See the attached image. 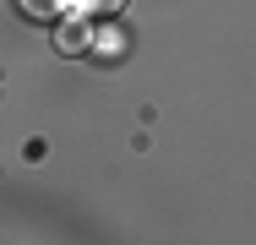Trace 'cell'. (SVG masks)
<instances>
[{"label": "cell", "instance_id": "1", "mask_svg": "<svg viewBox=\"0 0 256 245\" xmlns=\"http://www.w3.org/2000/svg\"><path fill=\"white\" fill-rule=\"evenodd\" d=\"M54 44L66 49V54H82V49H93V16H76V22H60Z\"/></svg>", "mask_w": 256, "mask_h": 245}, {"label": "cell", "instance_id": "2", "mask_svg": "<svg viewBox=\"0 0 256 245\" xmlns=\"http://www.w3.org/2000/svg\"><path fill=\"white\" fill-rule=\"evenodd\" d=\"M16 6H22V11H28V16H33V22H54V16H60V6H66V0H16Z\"/></svg>", "mask_w": 256, "mask_h": 245}, {"label": "cell", "instance_id": "3", "mask_svg": "<svg viewBox=\"0 0 256 245\" xmlns=\"http://www.w3.org/2000/svg\"><path fill=\"white\" fill-rule=\"evenodd\" d=\"M120 6H126V0H76V11H82V16H93V22H98V16H114Z\"/></svg>", "mask_w": 256, "mask_h": 245}]
</instances>
